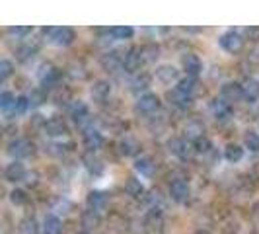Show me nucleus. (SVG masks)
<instances>
[{"instance_id":"nucleus-1","label":"nucleus","mask_w":259,"mask_h":234,"mask_svg":"<svg viewBox=\"0 0 259 234\" xmlns=\"http://www.w3.org/2000/svg\"><path fill=\"white\" fill-rule=\"evenodd\" d=\"M43 33L49 35L51 43L59 45V47L70 45L72 39H74V31L70 27H47V29H43Z\"/></svg>"},{"instance_id":"nucleus-2","label":"nucleus","mask_w":259,"mask_h":234,"mask_svg":"<svg viewBox=\"0 0 259 234\" xmlns=\"http://www.w3.org/2000/svg\"><path fill=\"white\" fill-rule=\"evenodd\" d=\"M158 109H160V100L154 94H144L135 104V111L141 113V115H152Z\"/></svg>"},{"instance_id":"nucleus-3","label":"nucleus","mask_w":259,"mask_h":234,"mask_svg":"<svg viewBox=\"0 0 259 234\" xmlns=\"http://www.w3.org/2000/svg\"><path fill=\"white\" fill-rule=\"evenodd\" d=\"M144 228L148 230V232L152 234H160L164 232V215H162V211L160 209H152V211H148L146 215H144Z\"/></svg>"},{"instance_id":"nucleus-4","label":"nucleus","mask_w":259,"mask_h":234,"mask_svg":"<svg viewBox=\"0 0 259 234\" xmlns=\"http://www.w3.org/2000/svg\"><path fill=\"white\" fill-rule=\"evenodd\" d=\"M169 195H171L174 201L185 203L189 199V195H191V187H189V183L185 182V180L178 178V180H174V182L169 183Z\"/></svg>"},{"instance_id":"nucleus-5","label":"nucleus","mask_w":259,"mask_h":234,"mask_svg":"<svg viewBox=\"0 0 259 234\" xmlns=\"http://www.w3.org/2000/svg\"><path fill=\"white\" fill-rule=\"evenodd\" d=\"M168 148L171 154L182 158V160H187L191 156V152L195 150V146L187 139H171L168 143Z\"/></svg>"},{"instance_id":"nucleus-6","label":"nucleus","mask_w":259,"mask_h":234,"mask_svg":"<svg viewBox=\"0 0 259 234\" xmlns=\"http://www.w3.org/2000/svg\"><path fill=\"white\" fill-rule=\"evenodd\" d=\"M219 43H221V47L224 51L228 53H236L242 49V43H244V39L242 35L238 33V31H224L219 39Z\"/></svg>"},{"instance_id":"nucleus-7","label":"nucleus","mask_w":259,"mask_h":234,"mask_svg":"<svg viewBox=\"0 0 259 234\" xmlns=\"http://www.w3.org/2000/svg\"><path fill=\"white\" fill-rule=\"evenodd\" d=\"M33 152V144L26 141V139H14L12 143L8 144V154L16 158V160H20V158H26Z\"/></svg>"},{"instance_id":"nucleus-8","label":"nucleus","mask_w":259,"mask_h":234,"mask_svg":"<svg viewBox=\"0 0 259 234\" xmlns=\"http://www.w3.org/2000/svg\"><path fill=\"white\" fill-rule=\"evenodd\" d=\"M156 80L158 82H162V84H174V82H180L182 78H180V70L176 68V66L171 65H162L156 68Z\"/></svg>"},{"instance_id":"nucleus-9","label":"nucleus","mask_w":259,"mask_h":234,"mask_svg":"<svg viewBox=\"0 0 259 234\" xmlns=\"http://www.w3.org/2000/svg\"><path fill=\"white\" fill-rule=\"evenodd\" d=\"M70 117L72 121L76 123L78 127H86L90 123V111H88V105L84 102H74L70 105Z\"/></svg>"},{"instance_id":"nucleus-10","label":"nucleus","mask_w":259,"mask_h":234,"mask_svg":"<svg viewBox=\"0 0 259 234\" xmlns=\"http://www.w3.org/2000/svg\"><path fill=\"white\" fill-rule=\"evenodd\" d=\"M4 178H6L8 182H12V183L24 182V180L27 178L26 166H24L22 162L14 160L12 164H8V166H6V170H4Z\"/></svg>"},{"instance_id":"nucleus-11","label":"nucleus","mask_w":259,"mask_h":234,"mask_svg":"<svg viewBox=\"0 0 259 234\" xmlns=\"http://www.w3.org/2000/svg\"><path fill=\"white\" fill-rule=\"evenodd\" d=\"M43 131L49 137H63V135L68 133V125L65 123V119H61V117H51L49 121H45Z\"/></svg>"},{"instance_id":"nucleus-12","label":"nucleus","mask_w":259,"mask_h":234,"mask_svg":"<svg viewBox=\"0 0 259 234\" xmlns=\"http://www.w3.org/2000/svg\"><path fill=\"white\" fill-rule=\"evenodd\" d=\"M210 113H212V117L217 121H226L228 117L232 115V105L226 100H219L217 98V100L210 102Z\"/></svg>"},{"instance_id":"nucleus-13","label":"nucleus","mask_w":259,"mask_h":234,"mask_svg":"<svg viewBox=\"0 0 259 234\" xmlns=\"http://www.w3.org/2000/svg\"><path fill=\"white\" fill-rule=\"evenodd\" d=\"M221 94L222 100H226V102H240L244 98V86L238 82H226L222 86Z\"/></svg>"},{"instance_id":"nucleus-14","label":"nucleus","mask_w":259,"mask_h":234,"mask_svg":"<svg viewBox=\"0 0 259 234\" xmlns=\"http://www.w3.org/2000/svg\"><path fill=\"white\" fill-rule=\"evenodd\" d=\"M183 70L187 72V76H199L201 74V70H203V65H201V59L193 55V53H189V55H185L183 57Z\"/></svg>"},{"instance_id":"nucleus-15","label":"nucleus","mask_w":259,"mask_h":234,"mask_svg":"<svg viewBox=\"0 0 259 234\" xmlns=\"http://www.w3.org/2000/svg\"><path fill=\"white\" fill-rule=\"evenodd\" d=\"M123 63H125V55H121V53L109 51L102 55V66L105 70H117L123 66Z\"/></svg>"},{"instance_id":"nucleus-16","label":"nucleus","mask_w":259,"mask_h":234,"mask_svg":"<svg viewBox=\"0 0 259 234\" xmlns=\"http://www.w3.org/2000/svg\"><path fill=\"white\" fill-rule=\"evenodd\" d=\"M82 143H84V146H86L90 152H94V150H98V148L104 144V137H102V133H100V131L88 129L86 133H84Z\"/></svg>"},{"instance_id":"nucleus-17","label":"nucleus","mask_w":259,"mask_h":234,"mask_svg":"<svg viewBox=\"0 0 259 234\" xmlns=\"http://www.w3.org/2000/svg\"><path fill=\"white\" fill-rule=\"evenodd\" d=\"M90 94L96 102H105L109 98V94H111V84L105 82V80H98V82H94Z\"/></svg>"},{"instance_id":"nucleus-18","label":"nucleus","mask_w":259,"mask_h":234,"mask_svg":"<svg viewBox=\"0 0 259 234\" xmlns=\"http://www.w3.org/2000/svg\"><path fill=\"white\" fill-rule=\"evenodd\" d=\"M143 63H144L143 49H141V47H133V49H129L127 55H125V63H123V66L129 68V70H135V68H139Z\"/></svg>"},{"instance_id":"nucleus-19","label":"nucleus","mask_w":259,"mask_h":234,"mask_svg":"<svg viewBox=\"0 0 259 234\" xmlns=\"http://www.w3.org/2000/svg\"><path fill=\"white\" fill-rule=\"evenodd\" d=\"M169 100H171V104L176 105V107H180V109H187V107L193 105V96H187V94L180 92L178 88H174V90L169 92Z\"/></svg>"},{"instance_id":"nucleus-20","label":"nucleus","mask_w":259,"mask_h":234,"mask_svg":"<svg viewBox=\"0 0 259 234\" xmlns=\"http://www.w3.org/2000/svg\"><path fill=\"white\" fill-rule=\"evenodd\" d=\"M86 203H88L90 211L100 213V211H104V209L107 207V195L102 193V191H92V193L88 195V199H86Z\"/></svg>"},{"instance_id":"nucleus-21","label":"nucleus","mask_w":259,"mask_h":234,"mask_svg":"<svg viewBox=\"0 0 259 234\" xmlns=\"http://www.w3.org/2000/svg\"><path fill=\"white\" fill-rule=\"evenodd\" d=\"M43 234H63V222L55 215H47L43 221Z\"/></svg>"},{"instance_id":"nucleus-22","label":"nucleus","mask_w":259,"mask_h":234,"mask_svg":"<svg viewBox=\"0 0 259 234\" xmlns=\"http://www.w3.org/2000/svg\"><path fill=\"white\" fill-rule=\"evenodd\" d=\"M125 191H127V195H131L133 199H143L144 197V185L141 183V180H137V178H129L127 183H125Z\"/></svg>"},{"instance_id":"nucleus-23","label":"nucleus","mask_w":259,"mask_h":234,"mask_svg":"<svg viewBox=\"0 0 259 234\" xmlns=\"http://www.w3.org/2000/svg\"><path fill=\"white\" fill-rule=\"evenodd\" d=\"M244 98H246L249 104H251V102H257L259 100V80H255V78L246 80V84H244Z\"/></svg>"},{"instance_id":"nucleus-24","label":"nucleus","mask_w":259,"mask_h":234,"mask_svg":"<svg viewBox=\"0 0 259 234\" xmlns=\"http://www.w3.org/2000/svg\"><path fill=\"white\" fill-rule=\"evenodd\" d=\"M18 234H39V222L33 217H26L18 224Z\"/></svg>"},{"instance_id":"nucleus-25","label":"nucleus","mask_w":259,"mask_h":234,"mask_svg":"<svg viewBox=\"0 0 259 234\" xmlns=\"http://www.w3.org/2000/svg\"><path fill=\"white\" fill-rule=\"evenodd\" d=\"M224 156H226V160L228 162H240L242 158H244V148L242 146H238V144H228L226 146V150H224Z\"/></svg>"},{"instance_id":"nucleus-26","label":"nucleus","mask_w":259,"mask_h":234,"mask_svg":"<svg viewBox=\"0 0 259 234\" xmlns=\"http://www.w3.org/2000/svg\"><path fill=\"white\" fill-rule=\"evenodd\" d=\"M82 226H84L86 230H92V228L100 226V215H98L96 211H86V213L82 215Z\"/></svg>"},{"instance_id":"nucleus-27","label":"nucleus","mask_w":259,"mask_h":234,"mask_svg":"<svg viewBox=\"0 0 259 234\" xmlns=\"http://www.w3.org/2000/svg\"><path fill=\"white\" fill-rule=\"evenodd\" d=\"M135 168H137V172H141L143 176H150L152 170H154V164H152V160H150L148 156H141V158L135 162Z\"/></svg>"},{"instance_id":"nucleus-28","label":"nucleus","mask_w":259,"mask_h":234,"mask_svg":"<svg viewBox=\"0 0 259 234\" xmlns=\"http://www.w3.org/2000/svg\"><path fill=\"white\" fill-rule=\"evenodd\" d=\"M148 84H150V78L148 74H137V76L131 80V90L133 92H141V90H146L148 88Z\"/></svg>"},{"instance_id":"nucleus-29","label":"nucleus","mask_w":259,"mask_h":234,"mask_svg":"<svg viewBox=\"0 0 259 234\" xmlns=\"http://www.w3.org/2000/svg\"><path fill=\"white\" fill-rule=\"evenodd\" d=\"M14 105H16V98H14L12 92H2L0 94V107H2V111L10 113Z\"/></svg>"},{"instance_id":"nucleus-30","label":"nucleus","mask_w":259,"mask_h":234,"mask_svg":"<svg viewBox=\"0 0 259 234\" xmlns=\"http://www.w3.org/2000/svg\"><path fill=\"white\" fill-rule=\"evenodd\" d=\"M180 92H183V94H187V96H193L195 92V78L187 76V78H182L180 82H178V86H176Z\"/></svg>"},{"instance_id":"nucleus-31","label":"nucleus","mask_w":259,"mask_h":234,"mask_svg":"<svg viewBox=\"0 0 259 234\" xmlns=\"http://www.w3.org/2000/svg\"><path fill=\"white\" fill-rule=\"evenodd\" d=\"M35 51H37V49H35V45H29V43H27V45H22V47H18V51H16V57H18L20 61H29V59L35 55Z\"/></svg>"},{"instance_id":"nucleus-32","label":"nucleus","mask_w":259,"mask_h":234,"mask_svg":"<svg viewBox=\"0 0 259 234\" xmlns=\"http://www.w3.org/2000/svg\"><path fill=\"white\" fill-rule=\"evenodd\" d=\"M137 143L133 141V139H123L121 143H119V152L121 154H125V156H131V154H135L137 152Z\"/></svg>"},{"instance_id":"nucleus-33","label":"nucleus","mask_w":259,"mask_h":234,"mask_svg":"<svg viewBox=\"0 0 259 234\" xmlns=\"http://www.w3.org/2000/svg\"><path fill=\"white\" fill-rule=\"evenodd\" d=\"M193 146H195V152H199V154H207L208 150L212 148V143L208 141L207 137H201V139L195 141Z\"/></svg>"},{"instance_id":"nucleus-34","label":"nucleus","mask_w":259,"mask_h":234,"mask_svg":"<svg viewBox=\"0 0 259 234\" xmlns=\"http://www.w3.org/2000/svg\"><path fill=\"white\" fill-rule=\"evenodd\" d=\"M246 146L251 152H259V133L249 131L246 135Z\"/></svg>"},{"instance_id":"nucleus-35","label":"nucleus","mask_w":259,"mask_h":234,"mask_svg":"<svg viewBox=\"0 0 259 234\" xmlns=\"http://www.w3.org/2000/svg\"><path fill=\"white\" fill-rule=\"evenodd\" d=\"M86 168H88V172L90 174H102V170H104V166H102V162L98 160V158H92V156H86Z\"/></svg>"},{"instance_id":"nucleus-36","label":"nucleus","mask_w":259,"mask_h":234,"mask_svg":"<svg viewBox=\"0 0 259 234\" xmlns=\"http://www.w3.org/2000/svg\"><path fill=\"white\" fill-rule=\"evenodd\" d=\"M111 35L115 39H129L133 35V27L121 26V27H111Z\"/></svg>"},{"instance_id":"nucleus-37","label":"nucleus","mask_w":259,"mask_h":234,"mask_svg":"<svg viewBox=\"0 0 259 234\" xmlns=\"http://www.w3.org/2000/svg\"><path fill=\"white\" fill-rule=\"evenodd\" d=\"M57 80H59V70H57V68H49L47 74L43 76V86H45V88H51V86L57 84Z\"/></svg>"},{"instance_id":"nucleus-38","label":"nucleus","mask_w":259,"mask_h":234,"mask_svg":"<svg viewBox=\"0 0 259 234\" xmlns=\"http://www.w3.org/2000/svg\"><path fill=\"white\" fill-rule=\"evenodd\" d=\"M27 105H29V98H26V96H22V98H18L16 100V105L12 107V115H20V113H24L27 109Z\"/></svg>"},{"instance_id":"nucleus-39","label":"nucleus","mask_w":259,"mask_h":234,"mask_svg":"<svg viewBox=\"0 0 259 234\" xmlns=\"http://www.w3.org/2000/svg\"><path fill=\"white\" fill-rule=\"evenodd\" d=\"M10 201H12L14 205H26L27 203L26 191H22V189H14L12 193H10Z\"/></svg>"},{"instance_id":"nucleus-40","label":"nucleus","mask_w":259,"mask_h":234,"mask_svg":"<svg viewBox=\"0 0 259 234\" xmlns=\"http://www.w3.org/2000/svg\"><path fill=\"white\" fill-rule=\"evenodd\" d=\"M141 49H143L144 63H148V61H154L156 57H158V47H154V45H146V47H141Z\"/></svg>"},{"instance_id":"nucleus-41","label":"nucleus","mask_w":259,"mask_h":234,"mask_svg":"<svg viewBox=\"0 0 259 234\" xmlns=\"http://www.w3.org/2000/svg\"><path fill=\"white\" fill-rule=\"evenodd\" d=\"M185 133H187L189 137H193L195 141H197V139H201V137H203V127H201L199 123H189V125H187V129H185Z\"/></svg>"},{"instance_id":"nucleus-42","label":"nucleus","mask_w":259,"mask_h":234,"mask_svg":"<svg viewBox=\"0 0 259 234\" xmlns=\"http://www.w3.org/2000/svg\"><path fill=\"white\" fill-rule=\"evenodd\" d=\"M8 33H10V35H14V37L22 39V37H26V35H29V33H31V27H22V26L8 27Z\"/></svg>"},{"instance_id":"nucleus-43","label":"nucleus","mask_w":259,"mask_h":234,"mask_svg":"<svg viewBox=\"0 0 259 234\" xmlns=\"http://www.w3.org/2000/svg\"><path fill=\"white\" fill-rule=\"evenodd\" d=\"M10 74H12V63H10V61H6V59H4V61H0V80L4 82Z\"/></svg>"},{"instance_id":"nucleus-44","label":"nucleus","mask_w":259,"mask_h":234,"mask_svg":"<svg viewBox=\"0 0 259 234\" xmlns=\"http://www.w3.org/2000/svg\"><path fill=\"white\" fill-rule=\"evenodd\" d=\"M246 35L251 39V41H257V39H259V27H247Z\"/></svg>"},{"instance_id":"nucleus-45","label":"nucleus","mask_w":259,"mask_h":234,"mask_svg":"<svg viewBox=\"0 0 259 234\" xmlns=\"http://www.w3.org/2000/svg\"><path fill=\"white\" fill-rule=\"evenodd\" d=\"M41 100H43V94H41V92H33V94H31V98H29V104L39 105L41 104Z\"/></svg>"},{"instance_id":"nucleus-46","label":"nucleus","mask_w":259,"mask_h":234,"mask_svg":"<svg viewBox=\"0 0 259 234\" xmlns=\"http://www.w3.org/2000/svg\"><path fill=\"white\" fill-rule=\"evenodd\" d=\"M195 234H208L207 230H199V232H195Z\"/></svg>"},{"instance_id":"nucleus-47","label":"nucleus","mask_w":259,"mask_h":234,"mask_svg":"<svg viewBox=\"0 0 259 234\" xmlns=\"http://www.w3.org/2000/svg\"><path fill=\"white\" fill-rule=\"evenodd\" d=\"M78 234H88V232H78Z\"/></svg>"}]
</instances>
